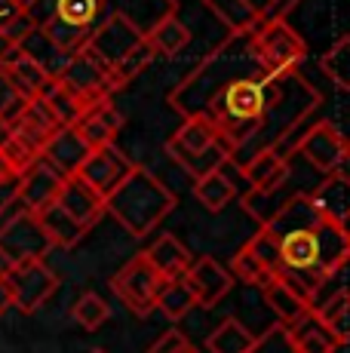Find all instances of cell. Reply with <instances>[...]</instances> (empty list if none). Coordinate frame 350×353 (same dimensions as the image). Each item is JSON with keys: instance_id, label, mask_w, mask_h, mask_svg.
<instances>
[{"instance_id": "cell-16", "label": "cell", "mask_w": 350, "mask_h": 353, "mask_svg": "<svg viewBox=\"0 0 350 353\" xmlns=\"http://www.w3.org/2000/svg\"><path fill=\"white\" fill-rule=\"evenodd\" d=\"M86 157H90V145L74 132V126H62L56 135H50L43 151H40V160H43L46 166L56 169L62 179L77 175V169L83 166Z\"/></svg>"}, {"instance_id": "cell-17", "label": "cell", "mask_w": 350, "mask_h": 353, "mask_svg": "<svg viewBox=\"0 0 350 353\" xmlns=\"http://www.w3.org/2000/svg\"><path fill=\"white\" fill-rule=\"evenodd\" d=\"M120 129H123V114H120L111 101H99V105L86 108V111L80 114V120L74 123V132L90 145V151L114 145Z\"/></svg>"}, {"instance_id": "cell-23", "label": "cell", "mask_w": 350, "mask_h": 353, "mask_svg": "<svg viewBox=\"0 0 350 353\" xmlns=\"http://www.w3.org/2000/svg\"><path fill=\"white\" fill-rule=\"evenodd\" d=\"M12 46H16L25 59H31L46 77H59V74L65 71V65H68V56H62V52L52 46V40L43 34L40 22L31 25V28L22 34V40H16Z\"/></svg>"}, {"instance_id": "cell-47", "label": "cell", "mask_w": 350, "mask_h": 353, "mask_svg": "<svg viewBox=\"0 0 350 353\" xmlns=\"http://www.w3.org/2000/svg\"><path fill=\"white\" fill-rule=\"evenodd\" d=\"M6 307H10V298H6V289H3V270H0V316H3Z\"/></svg>"}, {"instance_id": "cell-6", "label": "cell", "mask_w": 350, "mask_h": 353, "mask_svg": "<svg viewBox=\"0 0 350 353\" xmlns=\"http://www.w3.org/2000/svg\"><path fill=\"white\" fill-rule=\"evenodd\" d=\"M52 252L50 236L40 228V219L34 212H12L0 225V270L25 261H46Z\"/></svg>"}, {"instance_id": "cell-36", "label": "cell", "mask_w": 350, "mask_h": 353, "mask_svg": "<svg viewBox=\"0 0 350 353\" xmlns=\"http://www.w3.org/2000/svg\"><path fill=\"white\" fill-rule=\"evenodd\" d=\"M40 28L43 34L52 40V46H56L62 56H77V52L86 50V40H90V31H80V28H71V25H62L56 22V19H46V22H40Z\"/></svg>"}, {"instance_id": "cell-25", "label": "cell", "mask_w": 350, "mask_h": 353, "mask_svg": "<svg viewBox=\"0 0 350 353\" xmlns=\"http://www.w3.org/2000/svg\"><path fill=\"white\" fill-rule=\"evenodd\" d=\"M194 196H197V203L206 209V212L218 215L221 209H227L234 200H237V185L225 175V169H218V172L194 181Z\"/></svg>"}, {"instance_id": "cell-11", "label": "cell", "mask_w": 350, "mask_h": 353, "mask_svg": "<svg viewBox=\"0 0 350 353\" xmlns=\"http://www.w3.org/2000/svg\"><path fill=\"white\" fill-rule=\"evenodd\" d=\"M185 286L191 289L194 304L203 310H212L221 298H227V292L234 289V280L227 274V268L212 255H200L191 261V268L185 270Z\"/></svg>"}, {"instance_id": "cell-15", "label": "cell", "mask_w": 350, "mask_h": 353, "mask_svg": "<svg viewBox=\"0 0 350 353\" xmlns=\"http://www.w3.org/2000/svg\"><path fill=\"white\" fill-rule=\"evenodd\" d=\"M56 206L62 209L68 219L77 221L83 230H90L105 215V200L92 191L80 175H71V179L62 181V191L56 196Z\"/></svg>"}, {"instance_id": "cell-34", "label": "cell", "mask_w": 350, "mask_h": 353, "mask_svg": "<svg viewBox=\"0 0 350 353\" xmlns=\"http://www.w3.org/2000/svg\"><path fill=\"white\" fill-rule=\"evenodd\" d=\"M71 316H74V323H77L80 329L96 332V329H102V325L111 320V307H107V301L102 295H96V292H83V295L74 301Z\"/></svg>"}, {"instance_id": "cell-38", "label": "cell", "mask_w": 350, "mask_h": 353, "mask_svg": "<svg viewBox=\"0 0 350 353\" xmlns=\"http://www.w3.org/2000/svg\"><path fill=\"white\" fill-rule=\"evenodd\" d=\"M347 50H350V37H338L335 46H329L320 59V71L326 74L329 80L335 83V90H350V80H347Z\"/></svg>"}, {"instance_id": "cell-18", "label": "cell", "mask_w": 350, "mask_h": 353, "mask_svg": "<svg viewBox=\"0 0 350 353\" xmlns=\"http://www.w3.org/2000/svg\"><path fill=\"white\" fill-rule=\"evenodd\" d=\"M261 298H265L267 310L277 316V325H286V329L298 323L301 316L311 314V304H307V298L301 295V292L295 289L289 280H282L280 274H274L271 280L261 286Z\"/></svg>"}, {"instance_id": "cell-35", "label": "cell", "mask_w": 350, "mask_h": 353, "mask_svg": "<svg viewBox=\"0 0 350 353\" xmlns=\"http://www.w3.org/2000/svg\"><path fill=\"white\" fill-rule=\"evenodd\" d=\"M227 274H231V280H234V283L240 280V283H246V286H258V289L274 276L271 270H267L265 264L258 261V258L249 252L246 246H240L237 252L231 255V261H227Z\"/></svg>"}, {"instance_id": "cell-31", "label": "cell", "mask_w": 350, "mask_h": 353, "mask_svg": "<svg viewBox=\"0 0 350 353\" xmlns=\"http://www.w3.org/2000/svg\"><path fill=\"white\" fill-rule=\"evenodd\" d=\"M194 307H197V304H194V295H191V289L185 286V280H163V286L157 292V301H154V310H160L166 320L178 323V320H185Z\"/></svg>"}, {"instance_id": "cell-40", "label": "cell", "mask_w": 350, "mask_h": 353, "mask_svg": "<svg viewBox=\"0 0 350 353\" xmlns=\"http://www.w3.org/2000/svg\"><path fill=\"white\" fill-rule=\"evenodd\" d=\"M0 157H3L12 169H16L19 175H22L25 169L31 166V163H37V160H40V154L28 145V141H22V139H19V135L10 129V135H6V139L0 141Z\"/></svg>"}, {"instance_id": "cell-37", "label": "cell", "mask_w": 350, "mask_h": 353, "mask_svg": "<svg viewBox=\"0 0 350 353\" xmlns=\"http://www.w3.org/2000/svg\"><path fill=\"white\" fill-rule=\"evenodd\" d=\"M154 59H157V52L151 50V43H141V46H136V50L130 52V56L123 59L117 68L111 71V83H114V90H123L126 83H132V80L138 77V74H145L147 68L154 65Z\"/></svg>"}, {"instance_id": "cell-2", "label": "cell", "mask_w": 350, "mask_h": 353, "mask_svg": "<svg viewBox=\"0 0 350 353\" xmlns=\"http://www.w3.org/2000/svg\"><path fill=\"white\" fill-rule=\"evenodd\" d=\"M175 194L151 169L145 166H132V172L114 188V194L105 200V212H111L114 219L120 221L130 236L136 240H145V236L154 234V228L166 219V215L175 209Z\"/></svg>"}, {"instance_id": "cell-14", "label": "cell", "mask_w": 350, "mask_h": 353, "mask_svg": "<svg viewBox=\"0 0 350 353\" xmlns=\"http://www.w3.org/2000/svg\"><path fill=\"white\" fill-rule=\"evenodd\" d=\"M62 175L56 172L52 166H46L43 160L31 163L28 169L22 172V179H19V196L16 203H22L25 212H43V209H50L52 203H56L59 191H62Z\"/></svg>"}, {"instance_id": "cell-9", "label": "cell", "mask_w": 350, "mask_h": 353, "mask_svg": "<svg viewBox=\"0 0 350 353\" xmlns=\"http://www.w3.org/2000/svg\"><path fill=\"white\" fill-rule=\"evenodd\" d=\"M160 286H163V280L154 274V268L145 261V255H136L132 261H126L123 268L111 276L114 295H117L136 316H147L154 310Z\"/></svg>"}, {"instance_id": "cell-30", "label": "cell", "mask_w": 350, "mask_h": 353, "mask_svg": "<svg viewBox=\"0 0 350 353\" xmlns=\"http://www.w3.org/2000/svg\"><path fill=\"white\" fill-rule=\"evenodd\" d=\"M145 40L151 43V50L157 52V56H178V52L191 43V28H187L178 16H169L154 31H147Z\"/></svg>"}, {"instance_id": "cell-10", "label": "cell", "mask_w": 350, "mask_h": 353, "mask_svg": "<svg viewBox=\"0 0 350 353\" xmlns=\"http://www.w3.org/2000/svg\"><path fill=\"white\" fill-rule=\"evenodd\" d=\"M56 80H62L68 90L77 92L80 101H83L86 108L99 105V101H111V96L117 92L114 90V83H111L107 68L99 65L86 50L77 52V56H71L68 65H65V71L59 74Z\"/></svg>"}, {"instance_id": "cell-28", "label": "cell", "mask_w": 350, "mask_h": 353, "mask_svg": "<svg viewBox=\"0 0 350 353\" xmlns=\"http://www.w3.org/2000/svg\"><path fill=\"white\" fill-rule=\"evenodd\" d=\"M200 3H203L234 37H249V34L261 25L243 6V0H200Z\"/></svg>"}, {"instance_id": "cell-39", "label": "cell", "mask_w": 350, "mask_h": 353, "mask_svg": "<svg viewBox=\"0 0 350 353\" xmlns=\"http://www.w3.org/2000/svg\"><path fill=\"white\" fill-rule=\"evenodd\" d=\"M246 249L258 258V261L265 264L271 274H277V270H280V236L274 234L271 228H258V234L246 243Z\"/></svg>"}, {"instance_id": "cell-19", "label": "cell", "mask_w": 350, "mask_h": 353, "mask_svg": "<svg viewBox=\"0 0 350 353\" xmlns=\"http://www.w3.org/2000/svg\"><path fill=\"white\" fill-rule=\"evenodd\" d=\"M141 255H145V261L151 264L154 274H157L160 280H181L185 270L191 268V261H194L191 252H187V246L172 234L157 236Z\"/></svg>"}, {"instance_id": "cell-49", "label": "cell", "mask_w": 350, "mask_h": 353, "mask_svg": "<svg viewBox=\"0 0 350 353\" xmlns=\"http://www.w3.org/2000/svg\"><path fill=\"white\" fill-rule=\"evenodd\" d=\"M90 353H105V350H90Z\"/></svg>"}, {"instance_id": "cell-1", "label": "cell", "mask_w": 350, "mask_h": 353, "mask_svg": "<svg viewBox=\"0 0 350 353\" xmlns=\"http://www.w3.org/2000/svg\"><path fill=\"white\" fill-rule=\"evenodd\" d=\"M169 105L181 120H209L231 160L249 148L252 154L274 148L282 157H292L322 96L298 71L280 77L261 74L246 37L231 34L169 92Z\"/></svg>"}, {"instance_id": "cell-32", "label": "cell", "mask_w": 350, "mask_h": 353, "mask_svg": "<svg viewBox=\"0 0 350 353\" xmlns=\"http://www.w3.org/2000/svg\"><path fill=\"white\" fill-rule=\"evenodd\" d=\"M99 12H102V0H56L52 3V19L80 31L96 28Z\"/></svg>"}, {"instance_id": "cell-45", "label": "cell", "mask_w": 350, "mask_h": 353, "mask_svg": "<svg viewBox=\"0 0 350 353\" xmlns=\"http://www.w3.org/2000/svg\"><path fill=\"white\" fill-rule=\"evenodd\" d=\"M243 6L252 12L258 22H267V19H282L280 16V0H243Z\"/></svg>"}, {"instance_id": "cell-22", "label": "cell", "mask_w": 350, "mask_h": 353, "mask_svg": "<svg viewBox=\"0 0 350 353\" xmlns=\"http://www.w3.org/2000/svg\"><path fill=\"white\" fill-rule=\"evenodd\" d=\"M0 68H3L6 77L12 80V86L22 92L25 101L37 99L40 92H43L46 80H52V77H46V74L31 62V59H25L12 43H3V50H0Z\"/></svg>"}, {"instance_id": "cell-48", "label": "cell", "mask_w": 350, "mask_h": 353, "mask_svg": "<svg viewBox=\"0 0 350 353\" xmlns=\"http://www.w3.org/2000/svg\"><path fill=\"white\" fill-rule=\"evenodd\" d=\"M175 353H197V347H194V344H191V341H187V344H185V347H181V350H175Z\"/></svg>"}, {"instance_id": "cell-5", "label": "cell", "mask_w": 350, "mask_h": 353, "mask_svg": "<svg viewBox=\"0 0 350 353\" xmlns=\"http://www.w3.org/2000/svg\"><path fill=\"white\" fill-rule=\"evenodd\" d=\"M62 286L59 274L46 261H25L3 270V289L10 298V307L22 314H37Z\"/></svg>"}, {"instance_id": "cell-12", "label": "cell", "mask_w": 350, "mask_h": 353, "mask_svg": "<svg viewBox=\"0 0 350 353\" xmlns=\"http://www.w3.org/2000/svg\"><path fill=\"white\" fill-rule=\"evenodd\" d=\"M132 166H136V163L126 157L117 145H107V148H96V151H90V157L83 160V166L77 169V175L99 196H102V200H107V196L114 194V188H117L120 181L132 172Z\"/></svg>"}, {"instance_id": "cell-27", "label": "cell", "mask_w": 350, "mask_h": 353, "mask_svg": "<svg viewBox=\"0 0 350 353\" xmlns=\"http://www.w3.org/2000/svg\"><path fill=\"white\" fill-rule=\"evenodd\" d=\"M40 99L50 105V111L56 114V120L62 126H74L80 120V114L86 111V105L80 101V96L74 90H68V86L62 83V80H46V86H43V92H40Z\"/></svg>"}, {"instance_id": "cell-44", "label": "cell", "mask_w": 350, "mask_h": 353, "mask_svg": "<svg viewBox=\"0 0 350 353\" xmlns=\"http://www.w3.org/2000/svg\"><path fill=\"white\" fill-rule=\"evenodd\" d=\"M187 344V335L185 332H178V329H166L163 335L157 338V341L147 347V353H175V350H181Z\"/></svg>"}, {"instance_id": "cell-7", "label": "cell", "mask_w": 350, "mask_h": 353, "mask_svg": "<svg viewBox=\"0 0 350 353\" xmlns=\"http://www.w3.org/2000/svg\"><path fill=\"white\" fill-rule=\"evenodd\" d=\"M295 154H301L307 166L326 179V175L344 172L347 157H350V148H347L344 132H341L338 126L329 123V120H316L313 126H307L305 132L298 135Z\"/></svg>"}, {"instance_id": "cell-4", "label": "cell", "mask_w": 350, "mask_h": 353, "mask_svg": "<svg viewBox=\"0 0 350 353\" xmlns=\"http://www.w3.org/2000/svg\"><path fill=\"white\" fill-rule=\"evenodd\" d=\"M246 46L252 52L258 71L267 74V77L298 71L301 62L307 59V43L286 19H267V22H261L246 37Z\"/></svg>"}, {"instance_id": "cell-33", "label": "cell", "mask_w": 350, "mask_h": 353, "mask_svg": "<svg viewBox=\"0 0 350 353\" xmlns=\"http://www.w3.org/2000/svg\"><path fill=\"white\" fill-rule=\"evenodd\" d=\"M347 307H350L347 289H344V292H338V295H332V298H326V301H322L320 307H313L316 320H320L329 332H332L335 341H338L341 347L347 344V314H350Z\"/></svg>"}, {"instance_id": "cell-3", "label": "cell", "mask_w": 350, "mask_h": 353, "mask_svg": "<svg viewBox=\"0 0 350 353\" xmlns=\"http://www.w3.org/2000/svg\"><path fill=\"white\" fill-rule=\"evenodd\" d=\"M166 154L191 175L194 181L206 179V175L218 172L231 163V154L221 145L218 132L212 129L209 120L203 117H191L181 120V126L175 129L166 141Z\"/></svg>"}, {"instance_id": "cell-21", "label": "cell", "mask_w": 350, "mask_h": 353, "mask_svg": "<svg viewBox=\"0 0 350 353\" xmlns=\"http://www.w3.org/2000/svg\"><path fill=\"white\" fill-rule=\"evenodd\" d=\"M111 3H114L111 12L123 16L138 34L154 31L163 19L178 16V0H111Z\"/></svg>"}, {"instance_id": "cell-43", "label": "cell", "mask_w": 350, "mask_h": 353, "mask_svg": "<svg viewBox=\"0 0 350 353\" xmlns=\"http://www.w3.org/2000/svg\"><path fill=\"white\" fill-rule=\"evenodd\" d=\"M19 179L22 175L10 166L3 157H0V215L10 212L16 206V196H19Z\"/></svg>"}, {"instance_id": "cell-8", "label": "cell", "mask_w": 350, "mask_h": 353, "mask_svg": "<svg viewBox=\"0 0 350 353\" xmlns=\"http://www.w3.org/2000/svg\"><path fill=\"white\" fill-rule=\"evenodd\" d=\"M141 43H145V34H138L123 16H117V12H107L105 22L96 25V28L90 31L86 52H90V56L96 59L99 65H105L107 74H111L114 68H117Z\"/></svg>"}, {"instance_id": "cell-13", "label": "cell", "mask_w": 350, "mask_h": 353, "mask_svg": "<svg viewBox=\"0 0 350 353\" xmlns=\"http://www.w3.org/2000/svg\"><path fill=\"white\" fill-rule=\"evenodd\" d=\"M237 169L246 179L249 191H255V194L277 191V188H282L289 181V175H292V163H289V157L277 154L274 148H261V151L249 154L246 160L237 163Z\"/></svg>"}, {"instance_id": "cell-29", "label": "cell", "mask_w": 350, "mask_h": 353, "mask_svg": "<svg viewBox=\"0 0 350 353\" xmlns=\"http://www.w3.org/2000/svg\"><path fill=\"white\" fill-rule=\"evenodd\" d=\"M252 341H255L252 332H249L237 316H227V320H221L215 325L212 335L206 338V347H209V353H249Z\"/></svg>"}, {"instance_id": "cell-46", "label": "cell", "mask_w": 350, "mask_h": 353, "mask_svg": "<svg viewBox=\"0 0 350 353\" xmlns=\"http://www.w3.org/2000/svg\"><path fill=\"white\" fill-rule=\"evenodd\" d=\"M12 6H16V10H22V12H31L37 6V0H10Z\"/></svg>"}, {"instance_id": "cell-26", "label": "cell", "mask_w": 350, "mask_h": 353, "mask_svg": "<svg viewBox=\"0 0 350 353\" xmlns=\"http://www.w3.org/2000/svg\"><path fill=\"white\" fill-rule=\"evenodd\" d=\"M37 219H40L43 234L50 236L52 249H71V246H77L86 234H90V230H83L74 219H68V215H65L56 203H52L50 209H43V212H37Z\"/></svg>"}, {"instance_id": "cell-41", "label": "cell", "mask_w": 350, "mask_h": 353, "mask_svg": "<svg viewBox=\"0 0 350 353\" xmlns=\"http://www.w3.org/2000/svg\"><path fill=\"white\" fill-rule=\"evenodd\" d=\"M22 108H25V99H22V92L12 86V80L6 77V71L0 68V123H6L10 126L12 120L22 114Z\"/></svg>"}, {"instance_id": "cell-20", "label": "cell", "mask_w": 350, "mask_h": 353, "mask_svg": "<svg viewBox=\"0 0 350 353\" xmlns=\"http://www.w3.org/2000/svg\"><path fill=\"white\" fill-rule=\"evenodd\" d=\"M347 188H350L347 172H335V175H326L313 191H307L316 215L322 221L347 228Z\"/></svg>"}, {"instance_id": "cell-42", "label": "cell", "mask_w": 350, "mask_h": 353, "mask_svg": "<svg viewBox=\"0 0 350 353\" xmlns=\"http://www.w3.org/2000/svg\"><path fill=\"white\" fill-rule=\"evenodd\" d=\"M249 353H295V347L289 341L286 325H271L265 335H255Z\"/></svg>"}, {"instance_id": "cell-24", "label": "cell", "mask_w": 350, "mask_h": 353, "mask_svg": "<svg viewBox=\"0 0 350 353\" xmlns=\"http://www.w3.org/2000/svg\"><path fill=\"white\" fill-rule=\"evenodd\" d=\"M289 341H292L295 353H338L341 344L335 341V335L326 329L316 314L311 310L307 316H301L295 325H289Z\"/></svg>"}]
</instances>
